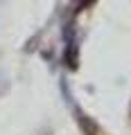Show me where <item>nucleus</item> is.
Instances as JSON below:
<instances>
[{"mask_svg": "<svg viewBox=\"0 0 131 135\" xmlns=\"http://www.w3.org/2000/svg\"><path fill=\"white\" fill-rule=\"evenodd\" d=\"M70 108H73V113H75V117H77V124H79V128L84 131L86 135H97V131H100V126L95 124V122L91 119V117L86 115V113H82V108L77 106V104H70Z\"/></svg>", "mask_w": 131, "mask_h": 135, "instance_id": "obj_1", "label": "nucleus"}, {"mask_svg": "<svg viewBox=\"0 0 131 135\" xmlns=\"http://www.w3.org/2000/svg\"><path fill=\"white\" fill-rule=\"evenodd\" d=\"M63 61L68 63V68L70 70H77V41L75 38H70V41H66V52H63Z\"/></svg>", "mask_w": 131, "mask_h": 135, "instance_id": "obj_2", "label": "nucleus"}, {"mask_svg": "<svg viewBox=\"0 0 131 135\" xmlns=\"http://www.w3.org/2000/svg\"><path fill=\"white\" fill-rule=\"evenodd\" d=\"M91 5H95V0H79V5H77V11H82V9H88Z\"/></svg>", "mask_w": 131, "mask_h": 135, "instance_id": "obj_3", "label": "nucleus"}]
</instances>
